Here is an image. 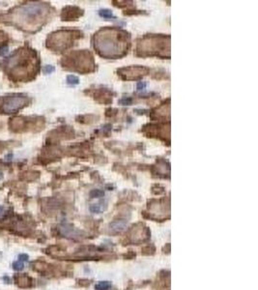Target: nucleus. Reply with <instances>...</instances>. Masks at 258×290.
<instances>
[{
	"label": "nucleus",
	"instance_id": "16",
	"mask_svg": "<svg viewBox=\"0 0 258 290\" xmlns=\"http://www.w3.org/2000/svg\"><path fill=\"white\" fill-rule=\"evenodd\" d=\"M146 86H147V83L145 81H139L137 83L136 88H137L138 91H142V90H144L146 88Z\"/></svg>",
	"mask_w": 258,
	"mask_h": 290
},
{
	"label": "nucleus",
	"instance_id": "7",
	"mask_svg": "<svg viewBox=\"0 0 258 290\" xmlns=\"http://www.w3.org/2000/svg\"><path fill=\"white\" fill-rule=\"evenodd\" d=\"M60 229H61V232L67 237H78L79 235V231H77L75 228L72 227L69 224H65L61 226Z\"/></svg>",
	"mask_w": 258,
	"mask_h": 290
},
{
	"label": "nucleus",
	"instance_id": "11",
	"mask_svg": "<svg viewBox=\"0 0 258 290\" xmlns=\"http://www.w3.org/2000/svg\"><path fill=\"white\" fill-rule=\"evenodd\" d=\"M67 82L69 84H73V85H75V84H78L79 82V79L77 76H74V75H70L67 76Z\"/></svg>",
	"mask_w": 258,
	"mask_h": 290
},
{
	"label": "nucleus",
	"instance_id": "2",
	"mask_svg": "<svg viewBox=\"0 0 258 290\" xmlns=\"http://www.w3.org/2000/svg\"><path fill=\"white\" fill-rule=\"evenodd\" d=\"M30 53L25 52L22 51H19L17 53H14L8 60V68L11 70V73L13 75H22L26 74L30 67V62L32 63V60L30 61Z\"/></svg>",
	"mask_w": 258,
	"mask_h": 290
},
{
	"label": "nucleus",
	"instance_id": "17",
	"mask_svg": "<svg viewBox=\"0 0 258 290\" xmlns=\"http://www.w3.org/2000/svg\"><path fill=\"white\" fill-rule=\"evenodd\" d=\"M18 259H19V261H27L29 259V256L26 253H22L18 255Z\"/></svg>",
	"mask_w": 258,
	"mask_h": 290
},
{
	"label": "nucleus",
	"instance_id": "14",
	"mask_svg": "<svg viewBox=\"0 0 258 290\" xmlns=\"http://www.w3.org/2000/svg\"><path fill=\"white\" fill-rule=\"evenodd\" d=\"M119 103L123 106H130L133 103V99L130 98V97H124L120 100V101H119Z\"/></svg>",
	"mask_w": 258,
	"mask_h": 290
},
{
	"label": "nucleus",
	"instance_id": "4",
	"mask_svg": "<svg viewBox=\"0 0 258 290\" xmlns=\"http://www.w3.org/2000/svg\"><path fill=\"white\" fill-rule=\"evenodd\" d=\"M27 102L28 99L24 96L7 97L2 103L1 111L4 113H14L17 111L19 108H22Z\"/></svg>",
	"mask_w": 258,
	"mask_h": 290
},
{
	"label": "nucleus",
	"instance_id": "3",
	"mask_svg": "<svg viewBox=\"0 0 258 290\" xmlns=\"http://www.w3.org/2000/svg\"><path fill=\"white\" fill-rule=\"evenodd\" d=\"M46 10V5L41 3H31L26 4L21 7L19 9V14L24 17L25 21H33L34 18L42 16Z\"/></svg>",
	"mask_w": 258,
	"mask_h": 290
},
{
	"label": "nucleus",
	"instance_id": "9",
	"mask_svg": "<svg viewBox=\"0 0 258 290\" xmlns=\"http://www.w3.org/2000/svg\"><path fill=\"white\" fill-rule=\"evenodd\" d=\"M111 283L110 282H99L95 285V290H107L110 288Z\"/></svg>",
	"mask_w": 258,
	"mask_h": 290
},
{
	"label": "nucleus",
	"instance_id": "8",
	"mask_svg": "<svg viewBox=\"0 0 258 290\" xmlns=\"http://www.w3.org/2000/svg\"><path fill=\"white\" fill-rule=\"evenodd\" d=\"M106 205H105V202H104V200H101L100 202L98 203H95V204H92L90 206V211L94 214H99L103 212L104 210L105 209Z\"/></svg>",
	"mask_w": 258,
	"mask_h": 290
},
{
	"label": "nucleus",
	"instance_id": "15",
	"mask_svg": "<svg viewBox=\"0 0 258 290\" xmlns=\"http://www.w3.org/2000/svg\"><path fill=\"white\" fill-rule=\"evenodd\" d=\"M43 71H44L45 74H51V73H52V72L54 71V67H52V66H51V65H46V66H45V68L43 69Z\"/></svg>",
	"mask_w": 258,
	"mask_h": 290
},
{
	"label": "nucleus",
	"instance_id": "18",
	"mask_svg": "<svg viewBox=\"0 0 258 290\" xmlns=\"http://www.w3.org/2000/svg\"><path fill=\"white\" fill-rule=\"evenodd\" d=\"M7 52H8V47H0V55H3V54H5Z\"/></svg>",
	"mask_w": 258,
	"mask_h": 290
},
{
	"label": "nucleus",
	"instance_id": "6",
	"mask_svg": "<svg viewBox=\"0 0 258 290\" xmlns=\"http://www.w3.org/2000/svg\"><path fill=\"white\" fill-rule=\"evenodd\" d=\"M126 225H127V221H125V219H117V221H114L110 224V231L112 233L121 232L122 230H124Z\"/></svg>",
	"mask_w": 258,
	"mask_h": 290
},
{
	"label": "nucleus",
	"instance_id": "5",
	"mask_svg": "<svg viewBox=\"0 0 258 290\" xmlns=\"http://www.w3.org/2000/svg\"><path fill=\"white\" fill-rule=\"evenodd\" d=\"M15 283L17 284V286L19 287H29L31 285V282L32 279L31 278H29L26 274H17L15 276Z\"/></svg>",
	"mask_w": 258,
	"mask_h": 290
},
{
	"label": "nucleus",
	"instance_id": "1",
	"mask_svg": "<svg viewBox=\"0 0 258 290\" xmlns=\"http://www.w3.org/2000/svg\"><path fill=\"white\" fill-rule=\"evenodd\" d=\"M119 34H110L105 33L103 35H99L97 37V42L95 43V47L99 49V52H102L104 55L107 56H115L119 54V52L122 47L120 42L118 41Z\"/></svg>",
	"mask_w": 258,
	"mask_h": 290
},
{
	"label": "nucleus",
	"instance_id": "12",
	"mask_svg": "<svg viewBox=\"0 0 258 290\" xmlns=\"http://www.w3.org/2000/svg\"><path fill=\"white\" fill-rule=\"evenodd\" d=\"M105 195V193L101 189H93V191L90 193V196L92 198H99V197H102Z\"/></svg>",
	"mask_w": 258,
	"mask_h": 290
},
{
	"label": "nucleus",
	"instance_id": "13",
	"mask_svg": "<svg viewBox=\"0 0 258 290\" xmlns=\"http://www.w3.org/2000/svg\"><path fill=\"white\" fill-rule=\"evenodd\" d=\"M13 268H14V270H16V271H22V270L24 268V264H23L22 261L17 260V261H15L13 263Z\"/></svg>",
	"mask_w": 258,
	"mask_h": 290
},
{
	"label": "nucleus",
	"instance_id": "10",
	"mask_svg": "<svg viewBox=\"0 0 258 290\" xmlns=\"http://www.w3.org/2000/svg\"><path fill=\"white\" fill-rule=\"evenodd\" d=\"M99 15H100L102 17H105V18H112V17H114L112 11H110V10H108V9L100 10V12H99Z\"/></svg>",
	"mask_w": 258,
	"mask_h": 290
}]
</instances>
